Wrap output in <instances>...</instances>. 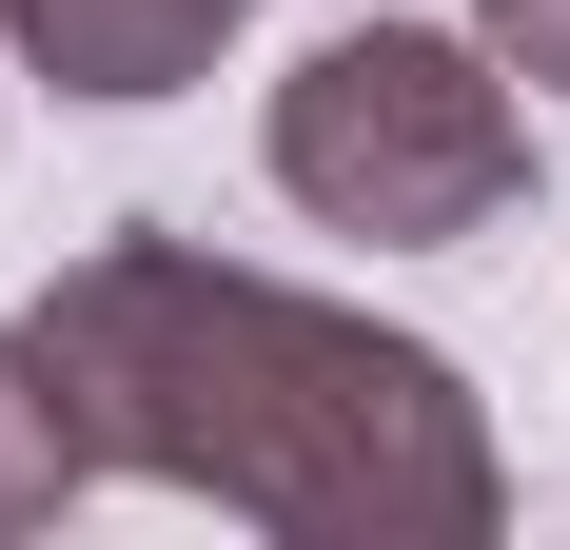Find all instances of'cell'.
Segmentation results:
<instances>
[{"label":"cell","mask_w":570,"mask_h":550,"mask_svg":"<svg viewBox=\"0 0 570 550\" xmlns=\"http://www.w3.org/2000/svg\"><path fill=\"white\" fill-rule=\"evenodd\" d=\"M472 20H492V59H512V79H551V99H570V0H472Z\"/></svg>","instance_id":"5b68a950"},{"label":"cell","mask_w":570,"mask_h":550,"mask_svg":"<svg viewBox=\"0 0 570 550\" xmlns=\"http://www.w3.org/2000/svg\"><path fill=\"white\" fill-rule=\"evenodd\" d=\"M40 354L79 393L99 472L138 492H217L236 531L276 550H472L512 511L492 472V413L433 334H374L354 295H295L256 256H197V236L118 217L59 256Z\"/></svg>","instance_id":"6da1fadb"},{"label":"cell","mask_w":570,"mask_h":550,"mask_svg":"<svg viewBox=\"0 0 570 550\" xmlns=\"http://www.w3.org/2000/svg\"><path fill=\"white\" fill-rule=\"evenodd\" d=\"M256 0H0V40L40 59L59 99H177V79H217V40Z\"/></svg>","instance_id":"3957f363"},{"label":"cell","mask_w":570,"mask_h":550,"mask_svg":"<svg viewBox=\"0 0 570 550\" xmlns=\"http://www.w3.org/2000/svg\"><path fill=\"white\" fill-rule=\"evenodd\" d=\"M256 158H276L295 217L374 236V256H453V236H492L531 197V118L453 20H354V40H315L276 79Z\"/></svg>","instance_id":"7a4b0ae2"},{"label":"cell","mask_w":570,"mask_h":550,"mask_svg":"<svg viewBox=\"0 0 570 550\" xmlns=\"http://www.w3.org/2000/svg\"><path fill=\"white\" fill-rule=\"evenodd\" d=\"M79 492H99V433H79V393H59L40 315H0V550H20V531H59Z\"/></svg>","instance_id":"277c9868"}]
</instances>
